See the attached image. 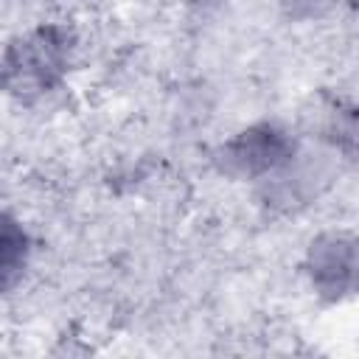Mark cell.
<instances>
[{"label": "cell", "mask_w": 359, "mask_h": 359, "mask_svg": "<svg viewBox=\"0 0 359 359\" xmlns=\"http://www.w3.org/2000/svg\"><path fill=\"white\" fill-rule=\"evenodd\" d=\"M79 62V36L62 20L34 22L0 48V95L34 107L70 84Z\"/></svg>", "instance_id": "6da1fadb"}, {"label": "cell", "mask_w": 359, "mask_h": 359, "mask_svg": "<svg viewBox=\"0 0 359 359\" xmlns=\"http://www.w3.org/2000/svg\"><path fill=\"white\" fill-rule=\"evenodd\" d=\"M303 154L300 137L278 118H258L233 129L216 149L213 165L224 180L266 185L297 163Z\"/></svg>", "instance_id": "7a4b0ae2"}, {"label": "cell", "mask_w": 359, "mask_h": 359, "mask_svg": "<svg viewBox=\"0 0 359 359\" xmlns=\"http://www.w3.org/2000/svg\"><path fill=\"white\" fill-rule=\"evenodd\" d=\"M356 233L351 227H328L311 236L303 252V275L323 306L351 300L356 292Z\"/></svg>", "instance_id": "3957f363"}, {"label": "cell", "mask_w": 359, "mask_h": 359, "mask_svg": "<svg viewBox=\"0 0 359 359\" xmlns=\"http://www.w3.org/2000/svg\"><path fill=\"white\" fill-rule=\"evenodd\" d=\"M34 261V236L14 210H0V300L17 292Z\"/></svg>", "instance_id": "277c9868"}, {"label": "cell", "mask_w": 359, "mask_h": 359, "mask_svg": "<svg viewBox=\"0 0 359 359\" xmlns=\"http://www.w3.org/2000/svg\"><path fill=\"white\" fill-rule=\"evenodd\" d=\"M278 6L292 22H317L328 17L339 6V0H278Z\"/></svg>", "instance_id": "5b68a950"}, {"label": "cell", "mask_w": 359, "mask_h": 359, "mask_svg": "<svg viewBox=\"0 0 359 359\" xmlns=\"http://www.w3.org/2000/svg\"><path fill=\"white\" fill-rule=\"evenodd\" d=\"M230 3H236V0H188V6H194L199 11H216V8H224Z\"/></svg>", "instance_id": "8992f818"}]
</instances>
